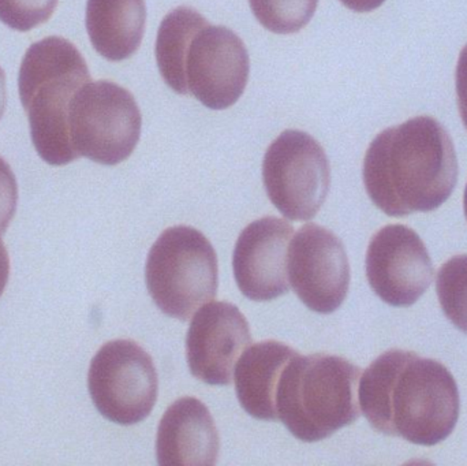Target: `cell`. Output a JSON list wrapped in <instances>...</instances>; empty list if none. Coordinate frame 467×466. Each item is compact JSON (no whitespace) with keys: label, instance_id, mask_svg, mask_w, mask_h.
Masks as SVG:
<instances>
[{"label":"cell","instance_id":"obj_6","mask_svg":"<svg viewBox=\"0 0 467 466\" xmlns=\"http://www.w3.org/2000/svg\"><path fill=\"white\" fill-rule=\"evenodd\" d=\"M141 125L136 98L114 82H88L70 103L68 128L77 155L104 166L122 163L133 153Z\"/></svg>","mask_w":467,"mask_h":466},{"label":"cell","instance_id":"obj_19","mask_svg":"<svg viewBox=\"0 0 467 466\" xmlns=\"http://www.w3.org/2000/svg\"><path fill=\"white\" fill-rule=\"evenodd\" d=\"M257 21L269 32H299L315 16L318 0H249Z\"/></svg>","mask_w":467,"mask_h":466},{"label":"cell","instance_id":"obj_11","mask_svg":"<svg viewBox=\"0 0 467 466\" xmlns=\"http://www.w3.org/2000/svg\"><path fill=\"white\" fill-rule=\"evenodd\" d=\"M185 67L189 92L208 109H226L246 88L249 55L232 29L207 24L192 38Z\"/></svg>","mask_w":467,"mask_h":466},{"label":"cell","instance_id":"obj_17","mask_svg":"<svg viewBox=\"0 0 467 466\" xmlns=\"http://www.w3.org/2000/svg\"><path fill=\"white\" fill-rule=\"evenodd\" d=\"M193 8L178 7L164 16L156 40V60L164 82L180 95L189 93L186 54L193 36L207 25Z\"/></svg>","mask_w":467,"mask_h":466},{"label":"cell","instance_id":"obj_14","mask_svg":"<svg viewBox=\"0 0 467 466\" xmlns=\"http://www.w3.org/2000/svg\"><path fill=\"white\" fill-rule=\"evenodd\" d=\"M219 432L208 408L194 397L175 401L161 418L156 438L161 465L213 466L218 461Z\"/></svg>","mask_w":467,"mask_h":466},{"label":"cell","instance_id":"obj_1","mask_svg":"<svg viewBox=\"0 0 467 466\" xmlns=\"http://www.w3.org/2000/svg\"><path fill=\"white\" fill-rule=\"evenodd\" d=\"M359 408L373 430L420 446H435L454 431L460 391L439 361L389 350L359 379Z\"/></svg>","mask_w":467,"mask_h":466},{"label":"cell","instance_id":"obj_20","mask_svg":"<svg viewBox=\"0 0 467 466\" xmlns=\"http://www.w3.org/2000/svg\"><path fill=\"white\" fill-rule=\"evenodd\" d=\"M57 0H0V21L18 32L46 24L57 10Z\"/></svg>","mask_w":467,"mask_h":466},{"label":"cell","instance_id":"obj_8","mask_svg":"<svg viewBox=\"0 0 467 466\" xmlns=\"http://www.w3.org/2000/svg\"><path fill=\"white\" fill-rule=\"evenodd\" d=\"M263 180L269 200L285 218L309 221L328 194V158L309 134L285 130L264 156Z\"/></svg>","mask_w":467,"mask_h":466},{"label":"cell","instance_id":"obj_24","mask_svg":"<svg viewBox=\"0 0 467 466\" xmlns=\"http://www.w3.org/2000/svg\"><path fill=\"white\" fill-rule=\"evenodd\" d=\"M8 275H10V259H8L5 243L0 240V297L7 286Z\"/></svg>","mask_w":467,"mask_h":466},{"label":"cell","instance_id":"obj_5","mask_svg":"<svg viewBox=\"0 0 467 466\" xmlns=\"http://www.w3.org/2000/svg\"><path fill=\"white\" fill-rule=\"evenodd\" d=\"M145 278L156 306L186 322L218 295V256L199 230L170 227L150 248Z\"/></svg>","mask_w":467,"mask_h":466},{"label":"cell","instance_id":"obj_15","mask_svg":"<svg viewBox=\"0 0 467 466\" xmlns=\"http://www.w3.org/2000/svg\"><path fill=\"white\" fill-rule=\"evenodd\" d=\"M298 353L277 341L247 347L235 367V390L242 409L257 420H277L276 393L280 377Z\"/></svg>","mask_w":467,"mask_h":466},{"label":"cell","instance_id":"obj_2","mask_svg":"<svg viewBox=\"0 0 467 466\" xmlns=\"http://www.w3.org/2000/svg\"><path fill=\"white\" fill-rule=\"evenodd\" d=\"M362 177L373 204L389 216L438 210L457 185L454 142L432 117L411 118L376 136Z\"/></svg>","mask_w":467,"mask_h":466},{"label":"cell","instance_id":"obj_3","mask_svg":"<svg viewBox=\"0 0 467 466\" xmlns=\"http://www.w3.org/2000/svg\"><path fill=\"white\" fill-rule=\"evenodd\" d=\"M90 82L81 52L66 38H44L32 44L19 68L22 107L38 156L51 166L78 159L68 128V111L76 93Z\"/></svg>","mask_w":467,"mask_h":466},{"label":"cell","instance_id":"obj_13","mask_svg":"<svg viewBox=\"0 0 467 466\" xmlns=\"http://www.w3.org/2000/svg\"><path fill=\"white\" fill-rule=\"evenodd\" d=\"M293 237L294 227L287 221L271 216L253 222L241 233L233 268L244 297L271 301L288 292L287 254Z\"/></svg>","mask_w":467,"mask_h":466},{"label":"cell","instance_id":"obj_25","mask_svg":"<svg viewBox=\"0 0 467 466\" xmlns=\"http://www.w3.org/2000/svg\"><path fill=\"white\" fill-rule=\"evenodd\" d=\"M5 101H7V93H5V71L0 67V119L5 114Z\"/></svg>","mask_w":467,"mask_h":466},{"label":"cell","instance_id":"obj_9","mask_svg":"<svg viewBox=\"0 0 467 466\" xmlns=\"http://www.w3.org/2000/svg\"><path fill=\"white\" fill-rule=\"evenodd\" d=\"M287 275L294 292L310 311L332 314L342 305L350 287L345 245L329 230L305 224L288 246Z\"/></svg>","mask_w":467,"mask_h":466},{"label":"cell","instance_id":"obj_4","mask_svg":"<svg viewBox=\"0 0 467 466\" xmlns=\"http://www.w3.org/2000/svg\"><path fill=\"white\" fill-rule=\"evenodd\" d=\"M361 369L337 356L296 355L280 377L277 418L302 442H318L361 415Z\"/></svg>","mask_w":467,"mask_h":466},{"label":"cell","instance_id":"obj_7","mask_svg":"<svg viewBox=\"0 0 467 466\" xmlns=\"http://www.w3.org/2000/svg\"><path fill=\"white\" fill-rule=\"evenodd\" d=\"M96 409L107 420L133 426L148 418L159 393L152 357L129 339H117L96 353L88 374Z\"/></svg>","mask_w":467,"mask_h":466},{"label":"cell","instance_id":"obj_21","mask_svg":"<svg viewBox=\"0 0 467 466\" xmlns=\"http://www.w3.org/2000/svg\"><path fill=\"white\" fill-rule=\"evenodd\" d=\"M18 185L16 175L5 159L0 158V235L5 234L16 215Z\"/></svg>","mask_w":467,"mask_h":466},{"label":"cell","instance_id":"obj_12","mask_svg":"<svg viewBox=\"0 0 467 466\" xmlns=\"http://www.w3.org/2000/svg\"><path fill=\"white\" fill-rule=\"evenodd\" d=\"M250 344L249 325L235 305L207 304L194 315L186 337L192 375L207 385H232L236 361Z\"/></svg>","mask_w":467,"mask_h":466},{"label":"cell","instance_id":"obj_18","mask_svg":"<svg viewBox=\"0 0 467 466\" xmlns=\"http://www.w3.org/2000/svg\"><path fill=\"white\" fill-rule=\"evenodd\" d=\"M436 292L447 319L467 334V254L454 256L441 265Z\"/></svg>","mask_w":467,"mask_h":466},{"label":"cell","instance_id":"obj_23","mask_svg":"<svg viewBox=\"0 0 467 466\" xmlns=\"http://www.w3.org/2000/svg\"><path fill=\"white\" fill-rule=\"evenodd\" d=\"M340 2L356 13H369L380 7L386 0H340Z\"/></svg>","mask_w":467,"mask_h":466},{"label":"cell","instance_id":"obj_22","mask_svg":"<svg viewBox=\"0 0 467 466\" xmlns=\"http://www.w3.org/2000/svg\"><path fill=\"white\" fill-rule=\"evenodd\" d=\"M455 85H457L458 107L461 118L467 130V44L461 51L455 71Z\"/></svg>","mask_w":467,"mask_h":466},{"label":"cell","instance_id":"obj_10","mask_svg":"<svg viewBox=\"0 0 467 466\" xmlns=\"http://www.w3.org/2000/svg\"><path fill=\"white\" fill-rule=\"evenodd\" d=\"M365 264L373 292L392 306L413 305L435 275L421 237L403 224H389L373 235Z\"/></svg>","mask_w":467,"mask_h":466},{"label":"cell","instance_id":"obj_16","mask_svg":"<svg viewBox=\"0 0 467 466\" xmlns=\"http://www.w3.org/2000/svg\"><path fill=\"white\" fill-rule=\"evenodd\" d=\"M144 0H88L87 30L93 48L112 62L128 59L144 37Z\"/></svg>","mask_w":467,"mask_h":466}]
</instances>
